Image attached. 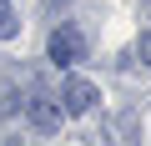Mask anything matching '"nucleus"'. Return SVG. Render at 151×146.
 <instances>
[{
    "label": "nucleus",
    "mask_w": 151,
    "mask_h": 146,
    "mask_svg": "<svg viewBox=\"0 0 151 146\" xmlns=\"http://www.w3.org/2000/svg\"><path fill=\"white\" fill-rule=\"evenodd\" d=\"M25 121H30L35 131H60L65 111H60V101H55V96H45V91H30V96H25Z\"/></svg>",
    "instance_id": "3"
},
{
    "label": "nucleus",
    "mask_w": 151,
    "mask_h": 146,
    "mask_svg": "<svg viewBox=\"0 0 151 146\" xmlns=\"http://www.w3.org/2000/svg\"><path fill=\"white\" fill-rule=\"evenodd\" d=\"M0 146H20V141H0Z\"/></svg>",
    "instance_id": "6"
},
{
    "label": "nucleus",
    "mask_w": 151,
    "mask_h": 146,
    "mask_svg": "<svg viewBox=\"0 0 151 146\" xmlns=\"http://www.w3.org/2000/svg\"><path fill=\"white\" fill-rule=\"evenodd\" d=\"M45 50H50V60L55 65H81L86 60V35L76 30V25H60V30H50V40H45Z\"/></svg>",
    "instance_id": "1"
},
{
    "label": "nucleus",
    "mask_w": 151,
    "mask_h": 146,
    "mask_svg": "<svg viewBox=\"0 0 151 146\" xmlns=\"http://www.w3.org/2000/svg\"><path fill=\"white\" fill-rule=\"evenodd\" d=\"M0 5H10V0H0Z\"/></svg>",
    "instance_id": "7"
},
{
    "label": "nucleus",
    "mask_w": 151,
    "mask_h": 146,
    "mask_svg": "<svg viewBox=\"0 0 151 146\" xmlns=\"http://www.w3.org/2000/svg\"><path fill=\"white\" fill-rule=\"evenodd\" d=\"M55 101H60V111H65V116H86V111H91V106L101 101V91H96V86H91L86 76H65V81H60V96H55Z\"/></svg>",
    "instance_id": "2"
},
{
    "label": "nucleus",
    "mask_w": 151,
    "mask_h": 146,
    "mask_svg": "<svg viewBox=\"0 0 151 146\" xmlns=\"http://www.w3.org/2000/svg\"><path fill=\"white\" fill-rule=\"evenodd\" d=\"M136 55H141V60H146V65H151V30H146V35H141V40H136Z\"/></svg>",
    "instance_id": "5"
},
{
    "label": "nucleus",
    "mask_w": 151,
    "mask_h": 146,
    "mask_svg": "<svg viewBox=\"0 0 151 146\" xmlns=\"http://www.w3.org/2000/svg\"><path fill=\"white\" fill-rule=\"evenodd\" d=\"M15 30H20V20H15V10H10V5H0V40H10Z\"/></svg>",
    "instance_id": "4"
}]
</instances>
